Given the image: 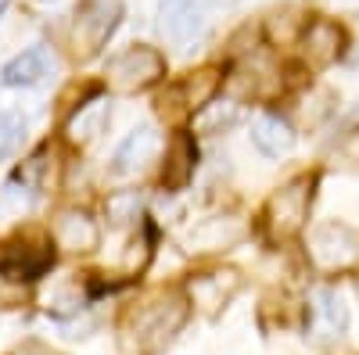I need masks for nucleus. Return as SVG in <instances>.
<instances>
[{
  "mask_svg": "<svg viewBox=\"0 0 359 355\" xmlns=\"http://www.w3.org/2000/svg\"><path fill=\"white\" fill-rule=\"evenodd\" d=\"M25 140V118L18 111H0V158L15 155Z\"/></svg>",
  "mask_w": 359,
  "mask_h": 355,
  "instance_id": "dca6fc26",
  "label": "nucleus"
},
{
  "mask_svg": "<svg viewBox=\"0 0 359 355\" xmlns=\"http://www.w3.org/2000/svg\"><path fill=\"white\" fill-rule=\"evenodd\" d=\"M104 209H108V219H111L115 226H126V223H133V219L140 216V197L130 194V190H123V194L108 197Z\"/></svg>",
  "mask_w": 359,
  "mask_h": 355,
  "instance_id": "f3484780",
  "label": "nucleus"
},
{
  "mask_svg": "<svg viewBox=\"0 0 359 355\" xmlns=\"http://www.w3.org/2000/svg\"><path fill=\"white\" fill-rule=\"evenodd\" d=\"M22 302V277L0 273V309H15Z\"/></svg>",
  "mask_w": 359,
  "mask_h": 355,
  "instance_id": "6ab92c4d",
  "label": "nucleus"
},
{
  "mask_svg": "<svg viewBox=\"0 0 359 355\" xmlns=\"http://www.w3.org/2000/svg\"><path fill=\"white\" fill-rule=\"evenodd\" d=\"M36 204V190L33 183H29V176H11V180L4 183V190H0V212H8V216H22L29 212Z\"/></svg>",
  "mask_w": 359,
  "mask_h": 355,
  "instance_id": "4468645a",
  "label": "nucleus"
},
{
  "mask_svg": "<svg viewBox=\"0 0 359 355\" xmlns=\"http://www.w3.org/2000/svg\"><path fill=\"white\" fill-rule=\"evenodd\" d=\"M237 123V104H212L201 118H198V126L205 130V133H219V130H226V126H233Z\"/></svg>",
  "mask_w": 359,
  "mask_h": 355,
  "instance_id": "a211bd4d",
  "label": "nucleus"
},
{
  "mask_svg": "<svg viewBox=\"0 0 359 355\" xmlns=\"http://www.w3.org/2000/svg\"><path fill=\"white\" fill-rule=\"evenodd\" d=\"M219 4H226V8H230V4H237V0H219Z\"/></svg>",
  "mask_w": 359,
  "mask_h": 355,
  "instance_id": "5701e85b",
  "label": "nucleus"
},
{
  "mask_svg": "<svg viewBox=\"0 0 359 355\" xmlns=\"http://www.w3.org/2000/svg\"><path fill=\"white\" fill-rule=\"evenodd\" d=\"M54 241H57V248H65V251H94L97 241H101V230L86 212L65 209L62 216L54 219Z\"/></svg>",
  "mask_w": 359,
  "mask_h": 355,
  "instance_id": "6e6552de",
  "label": "nucleus"
},
{
  "mask_svg": "<svg viewBox=\"0 0 359 355\" xmlns=\"http://www.w3.org/2000/svg\"><path fill=\"white\" fill-rule=\"evenodd\" d=\"M313 330L320 337H341L345 330V305L334 291H316L313 294Z\"/></svg>",
  "mask_w": 359,
  "mask_h": 355,
  "instance_id": "f8f14e48",
  "label": "nucleus"
},
{
  "mask_svg": "<svg viewBox=\"0 0 359 355\" xmlns=\"http://www.w3.org/2000/svg\"><path fill=\"white\" fill-rule=\"evenodd\" d=\"M158 151V133L155 126H137L133 133H126V140L115 147V155H111V172L115 176H133L140 172L147 162L155 158Z\"/></svg>",
  "mask_w": 359,
  "mask_h": 355,
  "instance_id": "0eeeda50",
  "label": "nucleus"
},
{
  "mask_svg": "<svg viewBox=\"0 0 359 355\" xmlns=\"http://www.w3.org/2000/svg\"><path fill=\"white\" fill-rule=\"evenodd\" d=\"M237 237H241V230H237L230 219L226 223H205L194 237H191V244H198V251H212V248H226V244H233Z\"/></svg>",
  "mask_w": 359,
  "mask_h": 355,
  "instance_id": "2eb2a0df",
  "label": "nucleus"
},
{
  "mask_svg": "<svg viewBox=\"0 0 359 355\" xmlns=\"http://www.w3.org/2000/svg\"><path fill=\"white\" fill-rule=\"evenodd\" d=\"M352 65H355V69H359V50H355V57H352Z\"/></svg>",
  "mask_w": 359,
  "mask_h": 355,
  "instance_id": "412c9836",
  "label": "nucleus"
},
{
  "mask_svg": "<svg viewBox=\"0 0 359 355\" xmlns=\"http://www.w3.org/2000/svg\"><path fill=\"white\" fill-rule=\"evenodd\" d=\"M252 144L266 158H280V155H287L294 147V133H291V126L284 123V118L262 115V118H255V126H252Z\"/></svg>",
  "mask_w": 359,
  "mask_h": 355,
  "instance_id": "9b49d317",
  "label": "nucleus"
},
{
  "mask_svg": "<svg viewBox=\"0 0 359 355\" xmlns=\"http://www.w3.org/2000/svg\"><path fill=\"white\" fill-rule=\"evenodd\" d=\"M108 118H111V108L104 97L97 101H90V104H79V111L69 118V140L76 147H90L94 140H101V133L108 130Z\"/></svg>",
  "mask_w": 359,
  "mask_h": 355,
  "instance_id": "1a4fd4ad",
  "label": "nucleus"
},
{
  "mask_svg": "<svg viewBox=\"0 0 359 355\" xmlns=\"http://www.w3.org/2000/svg\"><path fill=\"white\" fill-rule=\"evenodd\" d=\"M313 262L320 265V270H345V265H352L359 258V237L348 230V226H320L313 233V248H309Z\"/></svg>",
  "mask_w": 359,
  "mask_h": 355,
  "instance_id": "423d86ee",
  "label": "nucleus"
},
{
  "mask_svg": "<svg viewBox=\"0 0 359 355\" xmlns=\"http://www.w3.org/2000/svg\"><path fill=\"white\" fill-rule=\"evenodd\" d=\"M338 47H341V29H338L334 22L320 18V22L309 25V33H306V50L316 57V62H331V57L338 54Z\"/></svg>",
  "mask_w": 359,
  "mask_h": 355,
  "instance_id": "ddd939ff",
  "label": "nucleus"
},
{
  "mask_svg": "<svg viewBox=\"0 0 359 355\" xmlns=\"http://www.w3.org/2000/svg\"><path fill=\"white\" fill-rule=\"evenodd\" d=\"M123 22V0H83L72 22V50L79 57H94Z\"/></svg>",
  "mask_w": 359,
  "mask_h": 355,
  "instance_id": "f257e3e1",
  "label": "nucleus"
},
{
  "mask_svg": "<svg viewBox=\"0 0 359 355\" xmlns=\"http://www.w3.org/2000/svg\"><path fill=\"white\" fill-rule=\"evenodd\" d=\"M47 76V50L43 47H29L22 54H15L11 62L0 72V83L11 86V90H25V86H36Z\"/></svg>",
  "mask_w": 359,
  "mask_h": 355,
  "instance_id": "9d476101",
  "label": "nucleus"
},
{
  "mask_svg": "<svg viewBox=\"0 0 359 355\" xmlns=\"http://www.w3.org/2000/svg\"><path fill=\"white\" fill-rule=\"evenodd\" d=\"M309 201H313V183L309 180H294L284 190H277L273 201H269V212H266L273 237H291L298 226H302L306 212H309Z\"/></svg>",
  "mask_w": 359,
  "mask_h": 355,
  "instance_id": "39448f33",
  "label": "nucleus"
},
{
  "mask_svg": "<svg viewBox=\"0 0 359 355\" xmlns=\"http://www.w3.org/2000/svg\"><path fill=\"white\" fill-rule=\"evenodd\" d=\"M162 69H165V62H162L158 50H151V47H130V50H123L118 57L108 62V83L115 86V90H123V94H133V90L151 86L162 76Z\"/></svg>",
  "mask_w": 359,
  "mask_h": 355,
  "instance_id": "7ed1b4c3",
  "label": "nucleus"
},
{
  "mask_svg": "<svg viewBox=\"0 0 359 355\" xmlns=\"http://www.w3.org/2000/svg\"><path fill=\"white\" fill-rule=\"evenodd\" d=\"M184 323V302L180 298H158L147 309L133 312V337H137V351H158Z\"/></svg>",
  "mask_w": 359,
  "mask_h": 355,
  "instance_id": "f03ea898",
  "label": "nucleus"
},
{
  "mask_svg": "<svg viewBox=\"0 0 359 355\" xmlns=\"http://www.w3.org/2000/svg\"><path fill=\"white\" fill-rule=\"evenodd\" d=\"M18 355H57V351H47V348H40V344H29V348H22Z\"/></svg>",
  "mask_w": 359,
  "mask_h": 355,
  "instance_id": "aec40b11",
  "label": "nucleus"
},
{
  "mask_svg": "<svg viewBox=\"0 0 359 355\" xmlns=\"http://www.w3.org/2000/svg\"><path fill=\"white\" fill-rule=\"evenodd\" d=\"M158 33L172 47H191L205 33L201 0H162L158 4Z\"/></svg>",
  "mask_w": 359,
  "mask_h": 355,
  "instance_id": "20e7f679",
  "label": "nucleus"
},
{
  "mask_svg": "<svg viewBox=\"0 0 359 355\" xmlns=\"http://www.w3.org/2000/svg\"><path fill=\"white\" fill-rule=\"evenodd\" d=\"M4 8H8V0H0V15H4Z\"/></svg>",
  "mask_w": 359,
  "mask_h": 355,
  "instance_id": "4be33fe9",
  "label": "nucleus"
}]
</instances>
